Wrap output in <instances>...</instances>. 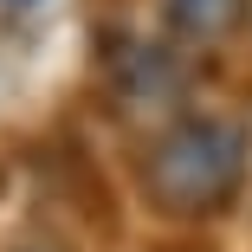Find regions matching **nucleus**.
Wrapping results in <instances>:
<instances>
[{"mask_svg": "<svg viewBox=\"0 0 252 252\" xmlns=\"http://www.w3.org/2000/svg\"><path fill=\"white\" fill-rule=\"evenodd\" d=\"M136 188L162 220H214L246 188V136L220 117L168 123L136 162Z\"/></svg>", "mask_w": 252, "mask_h": 252, "instance_id": "1", "label": "nucleus"}, {"mask_svg": "<svg viewBox=\"0 0 252 252\" xmlns=\"http://www.w3.org/2000/svg\"><path fill=\"white\" fill-rule=\"evenodd\" d=\"M246 7L252 0H162V20L181 39H226V32H239Z\"/></svg>", "mask_w": 252, "mask_h": 252, "instance_id": "2", "label": "nucleus"}]
</instances>
